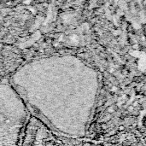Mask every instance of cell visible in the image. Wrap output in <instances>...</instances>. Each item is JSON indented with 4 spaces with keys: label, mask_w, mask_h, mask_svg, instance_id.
Here are the masks:
<instances>
[{
    "label": "cell",
    "mask_w": 146,
    "mask_h": 146,
    "mask_svg": "<svg viewBox=\"0 0 146 146\" xmlns=\"http://www.w3.org/2000/svg\"><path fill=\"white\" fill-rule=\"evenodd\" d=\"M107 111L110 113V114H111V113H114L115 112V110L112 108V107H110V108H108V110H107Z\"/></svg>",
    "instance_id": "1"
},
{
    "label": "cell",
    "mask_w": 146,
    "mask_h": 146,
    "mask_svg": "<svg viewBox=\"0 0 146 146\" xmlns=\"http://www.w3.org/2000/svg\"><path fill=\"white\" fill-rule=\"evenodd\" d=\"M128 110H129V111H133V106H130V107L128 108Z\"/></svg>",
    "instance_id": "2"
},
{
    "label": "cell",
    "mask_w": 146,
    "mask_h": 146,
    "mask_svg": "<svg viewBox=\"0 0 146 146\" xmlns=\"http://www.w3.org/2000/svg\"><path fill=\"white\" fill-rule=\"evenodd\" d=\"M139 105V103L138 102H135L134 104H133V107H137Z\"/></svg>",
    "instance_id": "3"
},
{
    "label": "cell",
    "mask_w": 146,
    "mask_h": 146,
    "mask_svg": "<svg viewBox=\"0 0 146 146\" xmlns=\"http://www.w3.org/2000/svg\"><path fill=\"white\" fill-rule=\"evenodd\" d=\"M123 129H124V127H123V126H121V127H120V128H119V130H120V131H122Z\"/></svg>",
    "instance_id": "4"
},
{
    "label": "cell",
    "mask_w": 146,
    "mask_h": 146,
    "mask_svg": "<svg viewBox=\"0 0 146 146\" xmlns=\"http://www.w3.org/2000/svg\"><path fill=\"white\" fill-rule=\"evenodd\" d=\"M114 71H115L114 68H110V73H114Z\"/></svg>",
    "instance_id": "5"
}]
</instances>
